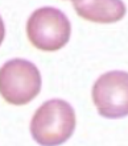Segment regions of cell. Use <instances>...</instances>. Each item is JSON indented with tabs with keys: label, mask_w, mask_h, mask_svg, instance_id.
I'll use <instances>...</instances> for the list:
<instances>
[{
	"label": "cell",
	"mask_w": 128,
	"mask_h": 146,
	"mask_svg": "<svg viewBox=\"0 0 128 146\" xmlns=\"http://www.w3.org/2000/svg\"><path fill=\"white\" fill-rule=\"evenodd\" d=\"M41 74L32 62L15 58L0 67V96L11 106H27L41 91Z\"/></svg>",
	"instance_id": "cell-2"
},
{
	"label": "cell",
	"mask_w": 128,
	"mask_h": 146,
	"mask_svg": "<svg viewBox=\"0 0 128 146\" xmlns=\"http://www.w3.org/2000/svg\"><path fill=\"white\" fill-rule=\"evenodd\" d=\"M4 37H5V25H4V21L0 16V45L3 44Z\"/></svg>",
	"instance_id": "cell-6"
},
{
	"label": "cell",
	"mask_w": 128,
	"mask_h": 146,
	"mask_svg": "<svg viewBox=\"0 0 128 146\" xmlns=\"http://www.w3.org/2000/svg\"><path fill=\"white\" fill-rule=\"evenodd\" d=\"M79 17L95 24H114L125 16L121 0H71Z\"/></svg>",
	"instance_id": "cell-5"
},
{
	"label": "cell",
	"mask_w": 128,
	"mask_h": 146,
	"mask_svg": "<svg viewBox=\"0 0 128 146\" xmlns=\"http://www.w3.org/2000/svg\"><path fill=\"white\" fill-rule=\"evenodd\" d=\"M75 112L62 99H52L38 107L30 121V134L41 146H60L73 136Z\"/></svg>",
	"instance_id": "cell-1"
},
{
	"label": "cell",
	"mask_w": 128,
	"mask_h": 146,
	"mask_svg": "<svg viewBox=\"0 0 128 146\" xmlns=\"http://www.w3.org/2000/svg\"><path fill=\"white\" fill-rule=\"evenodd\" d=\"M71 36V24L62 11L53 7L38 8L27 21V37L36 49L45 53L66 46Z\"/></svg>",
	"instance_id": "cell-3"
},
{
	"label": "cell",
	"mask_w": 128,
	"mask_h": 146,
	"mask_svg": "<svg viewBox=\"0 0 128 146\" xmlns=\"http://www.w3.org/2000/svg\"><path fill=\"white\" fill-rule=\"evenodd\" d=\"M92 102L97 111L106 119H123L128 115L127 71L102 74L92 86Z\"/></svg>",
	"instance_id": "cell-4"
}]
</instances>
